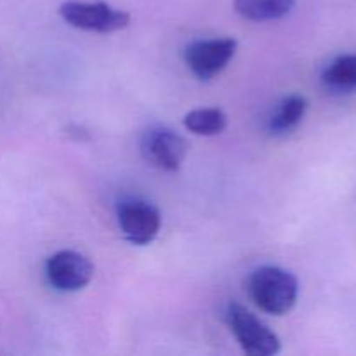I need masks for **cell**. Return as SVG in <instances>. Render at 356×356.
I'll list each match as a JSON object with an SVG mask.
<instances>
[{"instance_id": "ba28073f", "label": "cell", "mask_w": 356, "mask_h": 356, "mask_svg": "<svg viewBox=\"0 0 356 356\" xmlns=\"http://www.w3.org/2000/svg\"><path fill=\"white\" fill-rule=\"evenodd\" d=\"M235 10L249 21H275L287 16L296 0H233Z\"/></svg>"}, {"instance_id": "8fae6325", "label": "cell", "mask_w": 356, "mask_h": 356, "mask_svg": "<svg viewBox=\"0 0 356 356\" xmlns=\"http://www.w3.org/2000/svg\"><path fill=\"white\" fill-rule=\"evenodd\" d=\"M184 127L198 136L221 134L228 125V117L219 108H198L184 117Z\"/></svg>"}, {"instance_id": "8992f818", "label": "cell", "mask_w": 356, "mask_h": 356, "mask_svg": "<svg viewBox=\"0 0 356 356\" xmlns=\"http://www.w3.org/2000/svg\"><path fill=\"white\" fill-rule=\"evenodd\" d=\"M45 277L56 291L76 292L90 284L94 266L83 254L75 250H59L47 259Z\"/></svg>"}, {"instance_id": "5b68a950", "label": "cell", "mask_w": 356, "mask_h": 356, "mask_svg": "<svg viewBox=\"0 0 356 356\" xmlns=\"http://www.w3.org/2000/svg\"><path fill=\"white\" fill-rule=\"evenodd\" d=\"M188 141L169 127H152L141 138L146 162L167 172H177L188 155Z\"/></svg>"}, {"instance_id": "6da1fadb", "label": "cell", "mask_w": 356, "mask_h": 356, "mask_svg": "<svg viewBox=\"0 0 356 356\" xmlns=\"http://www.w3.org/2000/svg\"><path fill=\"white\" fill-rule=\"evenodd\" d=\"M254 305L270 315H285L298 302L299 282L291 271L277 266L257 268L249 278Z\"/></svg>"}, {"instance_id": "277c9868", "label": "cell", "mask_w": 356, "mask_h": 356, "mask_svg": "<svg viewBox=\"0 0 356 356\" xmlns=\"http://www.w3.org/2000/svg\"><path fill=\"white\" fill-rule=\"evenodd\" d=\"M236 47V40L229 37L197 40L186 47L184 61L195 76L200 80H211L228 66Z\"/></svg>"}, {"instance_id": "30bf717a", "label": "cell", "mask_w": 356, "mask_h": 356, "mask_svg": "<svg viewBox=\"0 0 356 356\" xmlns=\"http://www.w3.org/2000/svg\"><path fill=\"white\" fill-rule=\"evenodd\" d=\"M306 110H308V101L306 97L294 94L289 96L278 104L277 111L270 118V131L277 134L291 132L292 129L298 127L301 120L305 118Z\"/></svg>"}, {"instance_id": "9c48e42d", "label": "cell", "mask_w": 356, "mask_h": 356, "mask_svg": "<svg viewBox=\"0 0 356 356\" xmlns=\"http://www.w3.org/2000/svg\"><path fill=\"white\" fill-rule=\"evenodd\" d=\"M322 80L334 92L356 90V54H343L334 59L323 72Z\"/></svg>"}, {"instance_id": "7a4b0ae2", "label": "cell", "mask_w": 356, "mask_h": 356, "mask_svg": "<svg viewBox=\"0 0 356 356\" xmlns=\"http://www.w3.org/2000/svg\"><path fill=\"white\" fill-rule=\"evenodd\" d=\"M59 16L73 28L92 33H113L129 26L131 14L104 2L68 0L59 6Z\"/></svg>"}, {"instance_id": "3957f363", "label": "cell", "mask_w": 356, "mask_h": 356, "mask_svg": "<svg viewBox=\"0 0 356 356\" xmlns=\"http://www.w3.org/2000/svg\"><path fill=\"white\" fill-rule=\"evenodd\" d=\"M226 316H228L229 329L247 355L273 356L280 353V337L249 309L233 302L229 305Z\"/></svg>"}, {"instance_id": "52a82bcc", "label": "cell", "mask_w": 356, "mask_h": 356, "mask_svg": "<svg viewBox=\"0 0 356 356\" xmlns=\"http://www.w3.org/2000/svg\"><path fill=\"white\" fill-rule=\"evenodd\" d=\"M118 225L125 240L134 245H148L159 235L162 216L159 209L149 202L129 200L120 205Z\"/></svg>"}]
</instances>
